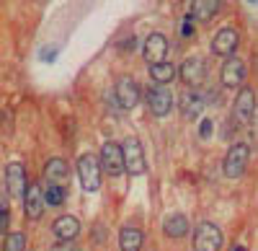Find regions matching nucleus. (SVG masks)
Instances as JSON below:
<instances>
[{"instance_id": "1", "label": "nucleus", "mask_w": 258, "mask_h": 251, "mask_svg": "<svg viewBox=\"0 0 258 251\" xmlns=\"http://www.w3.org/2000/svg\"><path fill=\"white\" fill-rule=\"evenodd\" d=\"M78 179L83 192H98L101 186V163L93 153H83L78 158Z\"/></svg>"}, {"instance_id": "2", "label": "nucleus", "mask_w": 258, "mask_h": 251, "mask_svg": "<svg viewBox=\"0 0 258 251\" xmlns=\"http://www.w3.org/2000/svg\"><path fill=\"white\" fill-rule=\"evenodd\" d=\"M248 161H250V148H248L245 142H235L232 148L227 150L225 161H222V174H225L227 179L243 176L245 169H248Z\"/></svg>"}, {"instance_id": "3", "label": "nucleus", "mask_w": 258, "mask_h": 251, "mask_svg": "<svg viewBox=\"0 0 258 251\" xmlns=\"http://www.w3.org/2000/svg\"><path fill=\"white\" fill-rule=\"evenodd\" d=\"M222 248V231L220 225L209 220L199 223L194 231V251H220Z\"/></svg>"}, {"instance_id": "4", "label": "nucleus", "mask_w": 258, "mask_h": 251, "mask_svg": "<svg viewBox=\"0 0 258 251\" xmlns=\"http://www.w3.org/2000/svg\"><path fill=\"white\" fill-rule=\"evenodd\" d=\"M121 153H124V166L132 176H142L147 171V161H145V150L137 137H126L121 142Z\"/></svg>"}, {"instance_id": "5", "label": "nucleus", "mask_w": 258, "mask_h": 251, "mask_svg": "<svg viewBox=\"0 0 258 251\" xmlns=\"http://www.w3.org/2000/svg\"><path fill=\"white\" fill-rule=\"evenodd\" d=\"M101 171H106L109 176H121L126 171V166H124V153H121V145L119 142H103V148H101Z\"/></svg>"}, {"instance_id": "6", "label": "nucleus", "mask_w": 258, "mask_h": 251, "mask_svg": "<svg viewBox=\"0 0 258 251\" xmlns=\"http://www.w3.org/2000/svg\"><path fill=\"white\" fill-rule=\"evenodd\" d=\"M114 96L119 101L121 109H135L137 101H140V86L132 75H119L116 78V86H114Z\"/></svg>"}, {"instance_id": "7", "label": "nucleus", "mask_w": 258, "mask_h": 251, "mask_svg": "<svg viewBox=\"0 0 258 251\" xmlns=\"http://www.w3.org/2000/svg\"><path fill=\"white\" fill-rule=\"evenodd\" d=\"M238 44H240V34L235 31V29H230V26H225V29H220L217 34H214V39H212V55H217V57H235V49H238Z\"/></svg>"}, {"instance_id": "8", "label": "nucleus", "mask_w": 258, "mask_h": 251, "mask_svg": "<svg viewBox=\"0 0 258 251\" xmlns=\"http://www.w3.org/2000/svg\"><path fill=\"white\" fill-rule=\"evenodd\" d=\"M44 189H41V184H29L26 186V194H24V215L29 220H39L41 213H44Z\"/></svg>"}, {"instance_id": "9", "label": "nucleus", "mask_w": 258, "mask_h": 251, "mask_svg": "<svg viewBox=\"0 0 258 251\" xmlns=\"http://www.w3.org/2000/svg\"><path fill=\"white\" fill-rule=\"evenodd\" d=\"M220 80H222L225 88H238V86H243V80H245V62L238 60V57H227L225 65H222V70H220Z\"/></svg>"}, {"instance_id": "10", "label": "nucleus", "mask_w": 258, "mask_h": 251, "mask_svg": "<svg viewBox=\"0 0 258 251\" xmlns=\"http://www.w3.org/2000/svg\"><path fill=\"white\" fill-rule=\"evenodd\" d=\"M6 186H8L11 197L24 199V194H26V169H24V163L13 161V163L6 166Z\"/></svg>"}, {"instance_id": "11", "label": "nucleus", "mask_w": 258, "mask_h": 251, "mask_svg": "<svg viewBox=\"0 0 258 251\" xmlns=\"http://www.w3.org/2000/svg\"><path fill=\"white\" fill-rule=\"evenodd\" d=\"M255 114V91L243 86L238 91V96H235V119H238L240 124H248Z\"/></svg>"}, {"instance_id": "12", "label": "nucleus", "mask_w": 258, "mask_h": 251, "mask_svg": "<svg viewBox=\"0 0 258 251\" xmlns=\"http://www.w3.org/2000/svg\"><path fill=\"white\" fill-rule=\"evenodd\" d=\"M204 73H207V70H204V60L197 57V55H194V57H186L183 65L178 68V78L186 83L188 88H197L199 83L204 80Z\"/></svg>"}, {"instance_id": "13", "label": "nucleus", "mask_w": 258, "mask_h": 251, "mask_svg": "<svg viewBox=\"0 0 258 251\" xmlns=\"http://www.w3.org/2000/svg\"><path fill=\"white\" fill-rule=\"evenodd\" d=\"M147 107L155 117H165V114H170V109H173V93H170L168 88H163V86L150 88L147 91Z\"/></svg>"}, {"instance_id": "14", "label": "nucleus", "mask_w": 258, "mask_h": 251, "mask_svg": "<svg viewBox=\"0 0 258 251\" xmlns=\"http://www.w3.org/2000/svg\"><path fill=\"white\" fill-rule=\"evenodd\" d=\"M142 55H145V60L150 62V65H158V62H163L165 55H168V39H165L163 34H150V36L145 39Z\"/></svg>"}, {"instance_id": "15", "label": "nucleus", "mask_w": 258, "mask_h": 251, "mask_svg": "<svg viewBox=\"0 0 258 251\" xmlns=\"http://www.w3.org/2000/svg\"><path fill=\"white\" fill-rule=\"evenodd\" d=\"M204 109V96L199 88H188L183 96H181V112L186 119H197Z\"/></svg>"}, {"instance_id": "16", "label": "nucleus", "mask_w": 258, "mask_h": 251, "mask_svg": "<svg viewBox=\"0 0 258 251\" xmlns=\"http://www.w3.org/2000/svg\"><path fill=\"white\" fill-rule=\"evenodd\" d=\"M52 233H54L59 241H73V238L80 233V223H78V218H73V215H59V218L52 223Z\"/></svg>"}, {"instance_id": "17", "label": "nucleus", "mask_w": 258, "mask_h": 251, "mask_svg": "<svg viewBox=\"0 0 258 251\" xmlns=\"http://www.w3.org/2000/svg\"><path fill=\"white\" fill-rule=\"evenodd\" d=\"M222 0H191V18L194 21H212L220 13Z\"/></svg>"}, {"instance_id": "18", "label": "nucleus", "mask_w": 258, "mask_h": 251, "mask_svg": "<svg viewBox=\"0 0 258 251\" xmlns=\"http://www.w3.org/2000/svg\"><path fill=\"white\" fill-rule=\"evenodd\" d=\"M188 228H191V223H188V218H186L183 213L168 215L165 223H163V231H165V236H170V238H183V236L188 233Z\"/></svg>"}, {"instance_id": "19", "label": "nucleus", "mask_w": 258, "mask_h": 251, "mask_svg": "<svg viewBox=\"0 0 258 251\" xmlns=\"http://www.w3.org/2000/svg\"><path fill=\"white\" fill-rule=\"evenodd\" d=\"M119 248L121 251H140L142 248V231L135 225H124L119 231Z\"/></svg>"}, {"instance_id": "20", "label": "nucleus", "mask_w": 258, "mask_h": 251, "mask_svg": "<svg viewBox=\"0 0 258 251\" xmlns=\"http://www.w3.org/2000/svg\"><path fill=\"white\" fill-rule=\"evenodd\" d=\"M176 75H178V68L173 65V62H168V60L158 62V65H150V78H153L158 86H165V83H170Z\"/></svg>"}, {"instance_id": "21", "label": "nucleus", "mask_w": 258, "mask_h": 251, "mask_svg": "<svg viewBox=\"0 0 258 251\" xmlns=\"http://www.w3.org/2000/svg\"><path fill=\"white\" fill-rule=\"evenodd\" d=\"M44 176H47V181H52V184H62L64 179L70 176L68 161H62V158H49L47 166H44Z\"/></svg>"}, {"instance_id": "22", "label": "nucleus", "mask_w": 258, "mask_h": 251, "mask_svg": "<svg viewBox=\"0 0 258 251\" xmlns=\"http://www.w3.org/2000/svg\"><path fill=\"white\" fill-rule=\"evenodd\" d=\"M64 197H68V192H64V186L62 184H47V189H44V202L49 207H59L64 202Z\"/></svg>"}, {"instance_id": "23", "label": "nucleus", "mask_w": 258, "mask_h": 251, "mask_svg": "<svg viewBox=\"0 0 258 251\" xmlns=\"http://www.w3.org/2000/svg\"><path fill=\"white\" fill-rule=\"evenodd\" d=\"M3 251H26V233H21V231L6 233V238H3Z\"/></svg>"}, {"instance_id": "24", "label": "nucleus", "mask_w": 258, "mask_h": 251, "mask_svg": "<svg viewBox=\"0 0 258 251\" xmlns=\"http://www.w3.org/2000/svg\"><path fill=\"white\" fill-rule=\"evenodd\" d=\"M8 225H11V207L6 199H0V236L8 233Z\"/></svg>"}, {"instance_id": "25", "label": "nucleus", "mask_w": 258, "mask_h": 251, "mask_svg": "<svg viewBox=\"0 0 258 251\" xmlns=\"http://www.w3.org/2000/svg\"><path fill=\"white\" fill-rule=\"evenodd\" d=\"M212 127H214V124H212V119H204V122H202V127H199V135L207 140V137L212 135Z\"/></svg>"}, {"instance_id": "26", "label": "nucleus", "mask_w": 258, "mask_h": 251, "mask_svg": "<svg viewBox=\"0 0 258 251\" xmlns=\"http://www.w3.org/2000/svg\"><path fill=\"white\" fill-rule=\"evenodd\" d=\"M52 251H75V243L73 241H59Z\"/></svg>"}, {"instance_id": "27", "label": "nucleus", "mask_w": 258, "mask_h": 251, "mask_svg": "<svg viewBox=\"0 0 258 251\" xmlns=\"http://www.w3.org/2000/svg\"><path fill=\"white\" fill-rule=\"evenodd\" d=\"M181 34H183V36H191V34H194V24H191V16H188V18L183 21V29H181Z\"/></svg>"}, {"instance_id": "28", "label": "nucleus", "mask_w": 258, "mask_h": 251, "mask_svg": "<svg viewBox=\"0 0 258 251\" xmlns=\"http://www.w3.org/2000/svg\"><path fill=\"white\" fill-rule=\"evenodd\" d=\"M135 44H137V41H135V36H129V39L124 41V44H121V49H129V52H132V49H135Z\"/></svg>"}, {"instance_id": "29", "label": "nucleus", "mask_w": 258, "mask_h": 251, "mask_svg": "<svg viewBox=\"0 0 258 251\" xmlns=\"http://www.w3.org/2000/svg\"><path fill=\"white\" fill-rule=\"evenodd\" d=\"M57 57V49H44L41 52V60H54Z\"/></svg>"}]
</instances>
